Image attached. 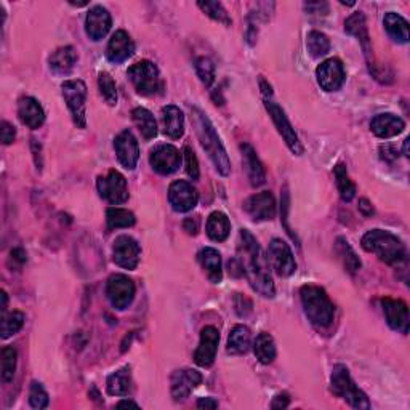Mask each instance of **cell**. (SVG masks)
Listing matches in <instances>:
<instances>
[{"instance_id": "6da1fadb", "label": "cell", "mask_w": 410, "mask_h": 410, "mask_svg": "<svg viewBox=\"0 0 410 410\" xmlns=\"http://www.w3.org/2000/svg\"><path fill=\"white\" fill-rule=\"evenodd\" d=\"M237 260L242 266V273H246L250 287L255 292L266 298L276 295V287H274L271 271H269V260L263 254L255 236L247 229H241L239 232Z\"/></svg>"}, {"instance_id": "7a4b0ae2", "label": "cell", "mask_w": 410, "mask_h": 410, "mask_svg": "<svg viewBox=\"0 0 410 410\" xmlns=\"http://www.w3.org/2000/svg\"><path fill=\"white\" fill-rule=\"evenodd\" d=\"M193 122L202 148L209 154L210 161L215 165L218 172L223 176H228L231 173L229 157L226 154L224 146L218 137L215 127L212 125L210 119L199 108H193Z\"/></svg>"}, {"instance_id": "3957f363", "label": "cell", "mask_w": 410, "mask_h": 410, "mask_svg": "<svg viewBox=\"0 0 410 410\" xmlns=\"http://www.w3.org/2000/svg\"><path fill=\"white\" fill-rule=\"evenodd\" d=\"M360 246L365 252L375 254L378 258L391 266H399L407 260V250L402 241L393 232L383 229L367 231Z\"/></svg>"}, {"instance_id": "277c9868", "label": "cell", "mask_w": 410, "mask_h": 410, "mask_svg": "<svg viewBox=\"0 0 410 410\" xmlns=\"http://www.w3.org/2000/svg\"><path fill=\"white\" fill-rule=\"evenodd\" d=\"M300 298H302L304 314L313 326L319 329L332 326L335 319V306L322 287L303 285L300 290Z\"/></svg>"}, {"instance_id": "5b68a950", "label": "cell", "mask_w": 410, "mask_h": 410, "mask_svg": "<svg viewBox=\"0 0 410 410\" xmlns=\"http://www.w3.org/2000/svg\"><path fill=\"white\" fill-rule=\"evenodd\" d=\"M345 30L348 34L354 35L359 40V44L363 45V52L365 55L367 66H369L370 74L377 79L378 82L382 84H391L393 82V74L387 69V67H380L375 63V58H373V50L370 47V35L369 29H367V21L363 11H356L353 13L348 20L345 21Z\"/></svg>"}, {"instance_id": "8992f818", "label": "cell", "mask_w": 410, "mask_h": 410, "mask_svg": "<svg viewBox=\"0 0 410 410\" xmlns=\"http://www.w3.org/2000/svg\"><path fill=\"white\" fill-rule=\"evenodd\" d=\"M330 388H332V393L335 396L343 397V399L350 404L353 409H358V410H369L370 409L369 397H367L364 391H360L356 387V383L353 382V378L350 375V370H348L346 365L336 364L334 367Z\"/></svg>"}, {"instance_id": "52a82bcc", "label": "cell", "mask_w": 410, "mask_h": 410, "mask_svg": "<svg viewBox=\"0 0 410 410\" xmlns=\"http://www.w3.org/2000/svg\"><path fill=\"white\" fill-rule=\"evenodd\" d=\"M127 76L133 84L137 93L143 96L156 95L162 89V81L157 66L149 59H142L132 64L128 67Z\"/></svg>"}, {"instance_id": "ba28073f", "label": "cell", "mask_w": 410, "mask_h": 410, "mask_svg": "<svg viewBox=\"0 0 410 410\" xmlns=\"http://www.w3.org/2000/svg\"><path fill=\"white\" fill-rule=\"evenodd\" d=\"M63 98L67 108H69L72 120L77 128L87 127V118H85V103H87V85L82 81H66L61 85Z\"/></svg>"}, {"instance_id": "9c48e42d", "label": "cell", "mask_w": 410, "mask_h": 410, "mask_svg": "<svg viewBox=\"0 0 410 410\" xmlns=\"http://www.w3.org/2000/svg\"><path fill=\"white\" fill-rule=\"evenodd\" d=\"M265 106H266V111L269 113V115H271V119L274 122V125H276L278 132L280 133V137L284 138L285 144L289 146V149L295 156H302L303 154V146H302V143H300V138L295 132V128H293V125L290 124V120L287 119V115L283 111V108H280L278 103L269 100V98H266L265 100Z\"/></svg>"}, {"instance_id": "30bf717a", "label": "cell", "mask_w": 410, "mask_h": 410, "mask_svg": "<svg viewBox=\"0 0 410 410\" xmlns=\"http://www.w3.org/2000/svg\"><path fill=\"white\" fill-rule=\"evenodd\" d=\"M96 188L101 198L113 205L124 204L128 199L127 181L124 175L119 173L118 170H109L108 175L98 176Z\"/></svg>"}, {"instance_id": "8fae6325", "label": "cell", "mask_w": 410, "mask_h": 410, "mask_svg": "<svg viewBox=\"0 0 410 410\" xmlns=\"http://www.w3.org/2000/svg\"><path fill=\"white\" fill-rule=\"evenodd\" d=\"M106 297L115 309H125L135 298V284L125 274H113L106 284Z\"/></svg>"}, {"instance_id": "7c38bea8", "label": "cell", "mask_w": 410, "mask_h": 410, "mask_svg": "<svg viewBox=\"0 0 410 410\" xmlns=\"http://www.w3.org/2000/svg\"><path fill=\"white\" fill-rule=\"evenodd\" d=\"M183 154L172 144H161L151 151V167L161 175H172L180 169Z\"/></svg>"}, {"instance_id": "4fadbf2b", "label": "cell", "mask_w": 410, "mask_h": 410, "mask_svg": "<svg viewBox=\"0 0 410 410\" xmlns=\"http://www.w3.org/2000/svg\"><path fill=\"white\" fill-rule=\"evenodd\" d=\"M169 202L172 209L178 213L191 212L199 202V193L188 181H173L169 188Z\"/></svg>"}, {"instance_id": "5bb4252c", "label": "cell", "mask_w": 410, "mask_h": 410, "mask_svg": "<svg viewBox=\"0 0 410 410\" xmlns=\"http://www.w3.org/2000/svg\"><path fill=\"white\" fill-rule=\"evenodd\" d=\"M142 249L139 244L130 236H119L113 246V260L118 266L124 269H135L139 263Z\"/></svg>"}, {"instance_id": "9a60e30c", "label": "cell", "mask_w": 410, "mask_h": 410, "mask_svg": "<svg viewBox=\"0 0 410 410\" xmlns=\"http://www.w3.org/2000/svg\"><path fill=\"white\" fill-rule=\"evenodd\" d=\"M316 77L322 90L326 91L340 90L343 87L346 79L343 63H341L338 58L326 59L316 69Z\"/></svg>"}, {"instance_id": "2e32d148", "label": "cell", "mask_w": 410, "mask_h": 410, "mask_svg": "<svg viewBox=\"0 0 410 410\" xmlns=\"http://www.w3.org/2000/svg\"><path fill=\"white\" fill-rule=\"evenodd\" d=\"M269 261H271L273 268L276 269L279 276L283 278L292 276L297 269L292 249L283 239H273L271 244H269Z\"/></svg>"}, {"instance_id": "e0dca14e", "label": "cell", "mask_w": 410, "mask_h": 410, "mask_svg": "<svg viewBox=\"0 0 410 410\" xmlns=\"http://www.w3.org/2000/svg\"><path fill=\"white\" fill-rule=\"evenodd\" d=\"M244 209L255 222H269L276 217V199L269 191L250 195L244 204Z\"/></svg>"}, {"instance_id": "ac0fdd59", "label": "cell", "mask_w": 410, "mask_h": 410, "mask_svg": "<svg viewBox=\"0 0 410 410\" xmlns=\"http://www.w3.org/2000/svg\"><path fill=\"white\" fill-rule=\"evenodd\" d=\"M220 343V334L213 326H207L200 330V341L194 353V360L199 367H210L217 358Z\"/></svg>"}, {"instance_id": "d6986e66", "label": "cell", "mask_w": 410, "mask_h": 410, "mask_svg": "<svg viewBox=\"0 0 410 410\" xmlns=\"http://www.w3.org/2000/svg\"><path fill=\"white\" fill-rule=\"evenodd\" d=\"M114 149L122 167H125L127 170H133L137 167L139 159V146L137 138H135V135L130 130L120 132L118 137H115Z\"/></svg>"}, {"instance_id": "ffe728a7", "label": "cell", "mask_w": 410, "mask_h": 410, "mask_svg": "<svg viewBox=\"0 0 410 410\" xmlns=\"http://www.w3.org/2000/svg\"><path fill=\"white\" fill-rule=\"evenodd\" d=\"M202 383V375L198 370L181 369L175 370L170 378V393L175 401H185L191 391Z\"/></svg>"}, {"instance_id": "44dd1931", "label": "cell", "mask_w": 410, "mask_h": 410, "mask_svg": "<svg viewBox=\"0 0 410 410\" xmlns=\"http://www.w3.org/2000/svg\"><path fill=\"white\" fill-rule=\"evenodd\" d=\"M382 306H383V313L387 317L388 326L396 330V332L407 335L409 334V308L407 304L402 302V300L389 298L385 297L382 298Z\"/></svg>"}, {"instance_id": "7402d4cb", "label": "cell", "mask_w": 410, "mask_h": 410, "mask_svg": "<svg viewBox=\"0 0 410 410\" xmlns=\"http://www.w3.org/2000/svg\"><path fill=\"white\" fill-rule=\"evenodd\" d=\"M111 24L113 20L109 11L101 5H96V7L90 8L87 18H85V33L91 40L98 42L106 38L109 29H111Z\"/></svg>"}, {"instance_id": "603a6c76", "label": "cell", "mask_w": 410, "mask_h": 410, "mask_svg": "<svg viewBox=\"0 0 410 410\" xmlns=\"http://www.w3.org/2000/svg\"><path fill=\"white\" fill-rule=\"evenodd\" d=\"M135 53V42L125 30H115L106 48V58L114 64H120Z\"/></svg>"}, {"instance_id": "cb8c5ba5", "label": "cell", "mask_w": 410, "mask_h": 410, "mask_svg": "<svg viewBox=\"0 0 410 410\" xmlns=\"http://www.w3.org/2000/svg\"><path fill=\"white\" fill-rule=\"evenodd\" d=\"M370 128L375 137L388 139L397 137L404 132L406 128V122H404L399 115L391 114V113H385V114H378L370 122Z\"/></svg>"}, {"instance_id": "d4e9b609", "label": "cell", "mask_w": 410, "mask_h": 410, "mask_svg": "<svg viewBox=\"0 0 410 410\" xmlns=\"http://www.w3.org/2000/svg\"><path fill=\"white\" fill-rule=\"evenodd\" d=\"M18 115L24 125L38 130L39 127L44 125L45 122V111L40 106V103L33 96H24L18 103Z\"/></svg>"}, {"instance_id": "484cf974", "label": "cell", "mask_w": 410, "mask_h": 410, "mask_svg": "<svg viewBox=\"0 0 410 410\" xmlns=\"http://www.w3.org/2000/svg\"><path fill=\"white\" fill-rule=\"evenodd\" d=\"M241 151H242L244 165H246L250 185H252L254 188H258L261 185H265L266 172H265V167H263V164L260 161V157L256 156V151L249 143H242Z\"/></svg>"}, {"instance_id": "4316f807", "label": "cell", "mask_w": 410, "mask_h": 410, "mask_svg": "<svg viewBox=\"0 0 410 410\" xmlns=\"http://www.w3.org/2000/svg\"><path fill=\"white\" fill-rule=\"evenodd\" d=\"M77 52L72 47H61L58 50H55L50 58H48V64H50V69L57 76H67L71 74L74 66L77 64Z\"/></svg>"}, {"instance_id": "83f0119b", "label": "cell", "mask_w": 410, "mask_h": 410, "mask_svg": "<svg viewBox=\"0 0 410 410\" xmlns=\"http://www.w3.org/2000/svg\"><path fill=\"white\" fill-rule=\"evenodd\" d=\"M198 260L212 284L222 283L223 268H222V255H220L218 250L212 247L202 249L198 255Z\"/></svg>"}, {"instance_id": "f1b7e54d", "label": "cell", "mask_w": 410, "mask_h": 410, "mask_svg": "<svg viewBox=\"0 0 410 410\" xmlns=\"http://www.w3.org/2000/svg\"><path fill=\"white\" fill-rule=\"evenodd\" d=\"M162 127L164 133L172 139H178L185 133V115L181 109L173 105L162 108Z\"/></svg>"}, {"instance_id": "f546056e", "label": "cell", "mask_w": 410, "mask_h": 410, "mask_svg": "<svg viewBox=\"0 0 410 410\" xmlns=\"http://www.w3.org/2000/svg\"><path fill=\"white\" fill-rule=\"evenodd\" d=\"M385 30H387L388 35L397 44H407L409 42V23L406 18H402L401 15L394 13V11H389V13L385 15Z\"/></svg>"}, {"instance_id": "4dcf8cb0", "label": "cell", "mask_w": 410, "mask_h": 410, "mask_svg": "<svg viewBox=\"0 0 410 410\" xmlns=\"http://www.w3.org/2000/svg\"><path fill=\"white\" fill-rule=\"evenodd\" d=\"M108 394L111 396H128L132 391V373L130 367H122L118 372L111 373L106 382Z\"/></svg>"}, {"instance_id": "1f68e13d", "label": "cell", "mask_w": 410, "mask_h": 410, "mask_svg": "<svg viewBox=\"0 0 410 410\" xmlns=\"http://www.w3.org/2000/svg\"><path fill=\"white\" fill-rule=\"evenodd\" d=\"M231 232L229 218L223 212H213L207 220V236L215 242H224Z\"/></svg>"}, {"instance_id": "d6a6232c", "label": "cell", "mask_w": 410, "mask_h": 410, "mask_svg": "<svg viewBox=\"0 0 410 410\" xmlns=\"http://www.w3.org/2000/svg\"><path fill=\"white\" fill-rule=\"evenodd\" d=\"M132 119L135 122V125L138 127L139 133H142V137L146 139V142H149V139L156 138L157 135V122L154 119V115H152L148 109L146 108H135L132 111Z\"/></svg>"}, {"instance_id": "836d02e7", "label": "cell", "mask_w": 410, "mask_h": 410, "mask_svg": "<svg viewBox=\"0 0 410 410\" xmlns=\"http://www.w3.org/2000/svg\"><path fill=\"white\" fill-rule=\"evenodd\" d=\"M252 345V334L246 326H236L231 330L228 338V353L246 354Z\"/></svg>"}, {"instance_id": "e575fe53", "label": "cell", "mask_w": 410, "mask_h": 410, "mask_svg": "<svg viewBox=\"0 0 410 410\" xmlns=\"http://www.w3.org/2000/svg\"><path fill=\"white\" fill-rule=\"evenodd\" d=\"M335 250H336V255L340 256L341 263H343L346 271L350 274H356L360 269V266H363V263H360L359 256L350 246V242H348L345 237H338L335 244Z\"/></svg>"}, {"instance_id": "d590c367", "label": "cell", "mask_w": 410, "mask_h": 410, "mask_svg": "<svg viewBox=\"0 0 410 410\" xmlns=\"http://www.w3.org/2000/svg\"><path fill=\"white\" fill-rule=\"evenodd\" d=\"M334 175H335L336 188H338L341 200L351 202L354 198H356V185H354V183L350 180L346 165L343 162L336 164L334 167Z\"/></svg>"}, {"instance_id": "8d00e7d4", "label": "cell", "mask_w": 410, "mask_h": 410, "mask_svg": "<svg viewBox=\"0 0 410 410\" xmlns=\"http://www.w3.org/2000/svg\"><path fill=\"white\" fill-rule=\"evenodd\" d=\"M254 351L256 359L260 360L261 364H271L274 359H276V343H274V338L269 334L263 332L256 336Z\"/></svg>"}, {"instance_id": "74e56055", "label": "cell", "mask_w": 410, "mask_h": 410, "mask_svg": "<svg viewBox=\"0 0 410 410\" xmlns=\"http://www.w3.org/2000/svg\"><path fill=\"white\" fill-rule=\"evenodd\" d=\"M137 223V218H135L133 213L130 210L125 209H118V207H109L106 210V228L108 231L120 229V228H130Z\"/></svg>"}, {"instance_id": "f35d334b", "label": "cell", "mask_w": 410, "mask_h": 410, "mask_svg": "<svg viewBox=\"0 0 410 410\" xmlns=\"http://www.w3.org/2000/svg\"><path fill=\"white\" fill-rule=\"evenodd\" d=\"M306 47L313 58L326 57L330 50V40L326 34L319 33V30H311L306 38Z\"/></svg>"}, {"instance_id": "ab89813d", "label": "cell", "mask_w": 410, "mask_h": 410, "mask_svg": "<svg viewBox=\"0 0 410 410\" xmlns=\"http://www.w3.org/2000/svg\"><path fill=\"white\" fill-rule=\"evenodd\" d=\"M98 87H100V93L105 98V101L109 106L118 105V87H115V82L111 74L100 72V76H98Z\"/></svg>"}, {"instance_id": "60d3db41", "label": "cell", "mask_w": 410, "mask_h": 410, "mask_svg": "<svg viewBox=\"0 0 410 410\" xmlns=\"http://www.w3.org/2000/svg\"><path fill=\"white\" fill-rule=\"evenodd\" d=\"M18 353L13 346H5L2 350V380L4 383H10L13 380L16 372Z\"/></svg>"}, {"instance_id": "b9f144b4", "label": "cell", "mask_w": 410, "mask_h": 410, "mask_svg": "<svg viewBox=\"0 0 410 410\" xmlns=\"http://www.w3.org/2000/svg\"><path fill=\"white\" fill-rule=\"evenodd\" d=\"M24 321H26V317H24L21 311H13V313L5 314L2 317V338L7 340L11 335L20 332L24 326Z\"/></svg>"}, {"instance_id": "7bdbcfd3", "label": "cell", "mask_w": 410, "mask_h": 410, "mask_svg": "<svg viewBox=\"0 0 410 410\" xmlns=\"http://www.w3.org/2000/svg\"><path fill=\"white\" fill-rule=\"evenodd\" d=\"M198 5L207 16L212 18V20L223 23L224 26H231L232 24V20L229 18L228 11L224 10V7L220 2H199Z\"/></svg>"}, {"instance_id": "ee69618b", "label": "cell", "mask_w": 410, "mask_h": 410, "mask_svg": "<svg viewBox=\"0 0 410 410\" xmlns=\"http://www.w3.org/2000/svg\"><path fill=\"white\" fill-rule=\"evenodd\" d=\"M195 72H198L199 79L205 87H210V85L215 82V64L212 63V59L200 57L195 59Z\"/></svg>"}, {"instance_id": "f6af8a7d", "label": "cell", "mask_w": 410, "mask_h": 410, "mask_svg": "<svg viewBox=\"0 0 410 410\" xmlns=\"http://www.w3.org/2000/svg\"><path fill=\"white\" fill-rule=\"evenodd\" d=\"M48 394L47 391L44 389V387L39 382H33L30 383V388H29V404L33 409H47L48 407Z\"/></svg>"}, {"instance_id": "bcb514c9", "label": "cell", "mask_w": 410, "mask_h": 410, "mask_svg": "<svg viewBox=\"0 0 410 410\" xmlns=\"http://www.w3.org/2000/svg\"><path fill=\"white\" fill-rule=\"evenodd\" d=\"M183 157H185L186 164V172L191 176V180H199V162L198 157H195V152L191 149V146H185V151H183Z\"/></svg>"}, {"instance_id": "7dc6e473", "label": "cell", "mask_w": 410, "mask_h": 410, "mask_svg": "<svg viewBox=\"0 0 410 410\" xmlns=\"http://www.w3.org/2000/svg\"><path fill=\"white\" fill-rule=\"evenodd\" d=\"M234 306H236V313L241 317L249 316L250 313H252V308H254V304H252V302H250V298H247L246 295H241V293H236Z\"/></svg>"}, {"instance_id": "c3c4849f", "label": "cell", "mask_w": 410, "mask_h": 410, "mask_svg": "<svg viewBox=\"0 0 410 410\" xmlns=\"http://www.w3.org/2000/svg\"><path fill=\"white\" fill-rule=\"evenodd\" d=\"M0 138H2V143L4 144H11L15 142V137H16V130L15 127L10 124V122L4 120L2 125H0Z\"/></svg>"}, {"instance_id": "681fc988", "label": "cell", "mask_w": 410, "mask_h": 410, "mask_svg": "<svg viewBox=\"0 0 410 410\" xmlns=\"http://www.w3.org/2000/svg\"><path fill=\"white\" fill-rule=\"evenodd\" d=\"M183 229H185L189 236H195L200 229V220L199 217H189L183 222Z\"/></svg>"}, {"instance_id": "f907efd6", "label": "cell", "mask_w": 410, "mask_h": 410, "mask_svg": "<svg viewBox=\"0 0 410 410\" xmlns=\"http://www.w3.org/2000/svg\"><path fill=\"white\" fill-rule=\"evenodd\" d=\"M380 156L383 161L394 162L397 159V151L393 144H382L380 146Z\"/></svg>"}, {"instance_id": "816d5d0a", "label": "cell", "mask_w": 410, "mask_h": 410, "mask_svg": "<svg viewBox=\"0 0 410 410\" xmlns=\"http://www.w3.org/2000/svg\"><path fill=\"white\" fill-rule=\"evenodd\" d=\"M289 404H290V396L287 393H280L273 399L271 409H285V407H289Z\"/></svg>"}, {"instance_id": "f5cc1de1", "label": "cell", "mask_w": 410, "mask_h": 410, "mask_svg": "<svg viewBox=\"0 0 410 410\" xmlns=\"http://www.w3.org/2000/svg\"><path fill=\"white\" fill-rule=\"evenodd\" d=\"M198 407L199 409H217L218 401L213 399V397H200V399L198 401Z\"/></svg>"}, {"instance_id": "db71d44e", "label": "cell", "mask_w": 410, "mask_h": 410, "mask_svg": "<svg viewBox=\"0 0 410 410\" xmlns=\"http://www.w3.org/2000/svg\"><path fill=\"white\" fill-rule=\"evenodd\" d=\"M359 212L363 213L364 217H372L373 215V207L367 199H360L359 200Z\"/></svg>"}, {"instance_id": "11a10c76", "label": "cell", "mask_w": 410, "mask_h": 410, "mask_svg": "<svg viewBox=\"0 0 410 410\" xmlns=\"http://www.w3.org/2000/svg\"><path fill=\"white\" fill-rule=\"evenodd\" d=\"M33 151H34V159H35V165H38V169L42 170V156H40V143H38V139H33Z\"/></svg>"}, {"instance_id": "9f6ffc18", "label": "cell", "mask_w": 410, "mask_h": 410, "mask_svg": "<svg viewBox=\"0 0 410 410\" xmlns=\"http://www.w3.org/2000/svg\"><path fill=\"white\" fill-rule=\"evenodd\" d=\"M11 256H13V260H16L18 263H21V265L28 260L26 252H24L23 249H13V250H11Z\"/></svg>"}, {"instance_id": "6f0895ef", "label": "cell", "mask_w": 410, "mask_h": 410, "mask_svg": "<svg viewBox=\"0 0 410 410\" xmlns=\"http://www.w3.org/2000/svg\"><path fill=\"white\" fill-rule=\"evenodd\" d=\"M118 407H119V409H122V407H135V409H138L139 406H138L137 402H133V401H127V399H125V401H120V402L118 404Z\"/></svg>"}, {"instance_id": "680465c9", "label": "cell", "mask_w": 410, "mask_h": 410, "mask_svg": "<svg viewBox=\"0 0 410 410\" xmlns=\"http://www.w3.org/2000/svg\"><path fill=\"white\" fill-rule=\"evenodd\" d=\"M0 297H2V313L5 316V313H7V293L2 292L0 293Z\"/></svg>"}, {"instance_id": "91938a15", "label": "cell", "mask_w": 410, "mask_h": 410, "mask_svg": "<svg viewBox=\"0 0 410 410\" xmlns=\"http://www.w3.org/2000/svg\"><path fill=\"white\" fill-rule=\"evenodd\" d=\"M409 142H410L409 138L404 139V148H402V152H404V156H406V157H409Z\"/></svg>"}]
</instances>
